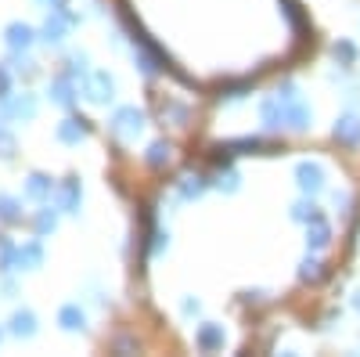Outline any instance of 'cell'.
<instances>
[{"instance_id":"cell-8","label":"cell","mask_w":360,"mask_h":357,"mask_svg":"<svg viewBox=\"0 0 360 357\" xmlns=\"http://www.w3.org/2000/svg\"><path fill=\"white\" fill-rule=\"evenodd\" d=\"M4 40H8L11 51L25 54L29 47H33V40H37V29H33V25H25V22H11V25L4 29Z\"/></svg>"},{"instance_id":"cell-4","label":"cell","mask_w":360,"mask_h":357,"mask_svg":"<svg viewBox=\"0 0 360 357\" xmlns=\"http://www.w3.org/2000/svg\"><path fill=\"white\" fill-rule=\"evenodd\" d=\"M310 127H314V108H310L303 98L288 101V105H285V130L303 134V130H310Z\"/></svg>"},{"instance_id":"cell-17","label":"cell","mask_w":360,"mask_h":357,"mask_svg":"<svg viewBox=\"0 0 360 357\" xmlns=\"http://www.w3.org/2000/svg\"><path fill=\"white\" fill-rule=\"evenodd\" d=\"M40 263H44V249H40V242H29V246L18 249V271H37Z\"/></svg>"},{"instance_id":"cell-36","label":"cell","mask_w":360,"mask_h":357,"mask_svg":"<svg viewBox=\"0 0 360 357\" xmlns=\"http://www.w3.org/2000/svg\"><path fill=\"white\" fill-rule=\"evenodd\" d=\"M0 339H4V332H0Z\"/></svg>"},{"instance_id":"cell-29","label":"cell","mask_w":360,"mask_h":357,"mask_svg":"<svg viewBox=\"0 0 360 357\" xmlns=\"http://www.w3.org/2000/svg\"><path fill=\"white\" fill-rule=\"evenodd\" d=\"M69 73H72V76H76V73L86 76V51H72V54H69Z\"/></svg>"},{"instance_id":"cell-7","label":"cell","mask_w":360,"mask_h":357,"mask_svg":"<svg viewBox=\"0 0 360 357\" xmlns=\"http://www.w3.org/2000/svg\"><path fill=\"white\" fill-rule=\"evenodd\" d=\"M0 112H4L8 119H33L37 101H33V94H8L4 101H0Z\"/></svg>"},{"instance_id":"cell-9","label":"cell","mask_w":360,"mask_h":357,"mask_svg":"<svg viewBox=\"0 0 360 357\" xmlns=\"http://www.w3.org/2000/svg\"><path fill=\"white\" fill-rule=\"evenodd\" d=\"M79 202H83V188H79V177H69L58 188V210L62 213H79Z\"/></svg>"},{"instance_id":"cell-13","label":"cell","mask_w":360,"mask_h":357,"mask_svg":"<svg viewBox=\"0 0 360 357\" xmlns=\"http://www.w3.org/2000/svg\"><path fill=\"white\" fill-rule=\"evenodd\" d=\"M86 119H76V115H69V119H62V123H58V141L62 144H79L83 137H86Z\"/></svg>"},{"instance_id":"cell-35","label":"cell","mask_w":360,"mask_h":357,"mask_svg":"<svg viewBox=\"0 0 360 357\" xmlns=\"http://www.w3.org/2000/svg\"><path fill=\"white\" fill-rule=\"evenodd\" d=\"M353 307H356V314H360V289L353 292Z\"/></svg>"},{"instance_id":"cell-33","label":"cell","mask_w":360,"mask_h":357,"mask_svg":"<svg viewBox=\"0 0 360 357\" xmlns=\"http://www.w3.org/2000/svg\"><path fill=\"white\" fill-rule=\"evenodd\" d=\"M198 311H202V303H198V300H184V314H188V318H195Z\"/></svg>"},{"instance_id":"cell-19","label":"cell","mask_w":360,"mask_h":357,"mask_svg":"<svg viewBox=\"0 0 360 357\" xmlns=\"http://www.w3.org/2000/svg\"><path fill=\"white\" fill-rule=\"evenodd\" d=\"M202 192H205V177H198V173H188L184 181H180V199H184V202L202 199Z\"/></svg>"},{"instance_id":"cell-20","label":"cell","mask_w":360,"mask_h":357,"mask_svg":"<svg viewBox=\"0 0 360 357\" xmlns=\"http://www.w3.org/2000/svg\"><path fill=\"white\" fill-rule=\"evenodd\" d=\"M263 141L259 137H238V141H227L220 152H231V156H245V152H259Z\"/></svg>"},{"instance_id":"cell-5","label":"cell","mask_w":360,"mask_h":357,"mask_svg":"<svg viewBox=\"0 0 360 357\" xmlns=\"http://www.w3.org/2000/svg\"><path fill=\"white\" fill-rule=\"evenodd\" d=\"M285 105H288V101H281L278 94H266V98L259 101V123H263L266 130H285Z\"/></svg>"},{"instance_id":"cell-24","label":"cell","mask_w":360,"mask_h":357,"mask_svg":"<svg viewBox=\"0 0 360 357\" xmlns=\"http://www.w3.org/2000/svg\"><path fill=\"white\" fill-rule=\"evenodd\" d=\"M324 275V263L317 256H307L303 263H299V282H317Z\"/></svg>"},{"instance_id":"cell-31","label":"cell","mask_w":360,"mask_h":357,"mask_svg":"<svg viewBox=\"0 0 360 357\" xmlns=\"http://www.w3.org/2000/svg\"><path fill=\"white\" fill-rule=\"evenodd\" d=\"M8 94H11V73H8V65H0V101Z\"/></svg>"},{"instance_id":"cell-6","label":"cell","mask_w":360,"mask_h":357,"mask_svg":"<svg viewBox=\"0 0 360 357\" xmlns=\"http://www.w3.org/2000/svg\"><path fill=\"white\" fill-rule=\"evenodd\" d=\"M72 22H79V18H76V15H62V11H47V22L40 25L37 37H40L44 44H58V40L65 37V29H69Z\"/></svg>"},{"instance_id":"cell-28","label":"cell","mask_w":360,"mask_h":357,"mask_svg":"<svg viewBox=\"0 0 360 357\" xmlns=\"http://www.w3.org/2000/svg\"><path fill=\"white\" fill-rule=\"evenodd\" d=\"M0 271H4V275H11V271H18V249H11V246H4V256H0Z\"/></svg>"},{"instance_id":"cell-25","label":"cell","mask_w":360,"mask_h":357,"mask_svg":"<svg viewBox=\"0 0 360 357\" xmlns=\"http://www.w3.org/2000/svg\"><path fill=\"white\" fill-rule=\"evenodd\" d=\"M213 184H217L220 192H227V195H231V192H238V188H242V177H238L234 170H220Z\"/></svg>"},{"instance_id":"cell-2","label":"cell","mask_w":360,"mask_h":357,"mask_svg":"<svg viewBox=\"0 0 360 357\" xmlns=\"http://www.w3.org/2000/svg\"><path fill=\"white\" fill-rule=\"evenodd\" d=\"M112 134L119 137V141H137L141 137V130H144V112L141 108H134V105H127V108H115V115H112Z\"/></svg>"},{"instance_id":"cell-34","label":"cell","mask_w":360,"mask_h":357,"mask_svg":"<svg viewBox=\"0 0 360 357\" xmlns=\"http://www.w3.org/2000/svg\"><path fill=\"white\" fill-rule=\"evenodd\" d=\"M40 4H44L47 11H62V8H65V0H40Z\"/></svg>"},{"instance_id":"cell-14","label":"cell","mask_w":360,"mask_h":357,"mask_svg":"<svg viewBox=\"0 0 360 357\" xmlns=\"http://www.w3.org/2000/svg\"><path fill=\"white\" fill-rule=\"evenodd\" d=\"M8 329H11V336H18V339L37 336V314H33V311H15L11 321H8Z\"/></svg>"},{"instance_id":"cell-27","label":"cell","mask_w":360,"mask_h":357,"mask_svg":"<svg viewBox=\"0 0 360 357\" xmlns=\"http://www.w3.org/2000/svg\"><path fill=\"white\" fill-rule=\"evenodd\" d=\"M332 51H335V58H339V65H353V62H356V47H353L349 40H339Z\"/></svg>"},{"instance_id":"cell-32","label":"cell","mask_w":360,"mask_h":357,"mask_svg":"<svg viewBox=\"0 0 360 357\" xmlns=\"http://www.w3.org/2000/svg\"><path fill=\"white\" fill-rule=\"evenodd\" d=\"M332 202H335V210H339V213H346V206H349V192H335V195H332Z\"/></svg>"},{"instance_id":"cell-18","label":"cell","mask_w":360,"mask_h":357,"mask_svg":"<svg viewBox=\"0 0 360 357\" xmlns=\"http://www.w3.org/2000/svg\"><path fill=\"white\" fill-rule=\"evenodd\" d=\"M47 94H51L54 105H72L76 101V87L69 80H51V91Z\"/></svg>"},{"instance_id":"cell-1","label":"cell","mask_w":360,"mask_h":357,"mask_svg":"<svg viewBox=\"0 0 360 357\" xmlns=\"http://www.w3.org/2000/svg\"><path fill=\"white\" fill-rule=\"evenodd\" d=\"M83 98L94 101V105H108L115 98V80L108 69H94L83 76Z\"/></svg>"},{"instance_id":"cell-22","label":"cell","mask_w":360,"mask_h":357,"mask_svg":"<svg viewBox=\"0 0 360 357\" xmlns=\"http://www.w3.org/2000/svg\"><path fill=\"white\" fill-rule=\"evenodd\" d=\"M0 220L4 224H18L22 220V202L11 195H0Z\"/></svg>"},{"instance_id":"cell-12","label":"cell","mask_w":360,"mask_h":357,"mask_svg":"<svg viewBox=\"0 0 360 357\" xmlns=\"http://www.w3.org/2000/svg\"><path fill=\"white\" fill-rule=\"evenodd\" d=\"M335 141H342V144H360V115H353V112H342L339 119H335Z\"/></svg>"},{"instance_id":"cell-16","label":"cell","mask_w":360,"mask_h":357,"mask_svg":"<svg viewBox=\"0 0 360 357\" xmlns=\"http://www.w3.org/2000/svg\"><path fill=\"white\" fill-rule=\"evenodd\" d=\"M51 192H54V181L47 173H29V181H25V195L29 199L44 202V199H51Z\"/></svg>"},{"instance_id":"cell-30","label":"cell","mask_w":360,"mask_h":357,"mask_svg":"<svg viewBox=\"0 0 360 357\" xmlns=\"http://www.w3.org/2000/svg\"><path fill=\"white\" fill-rule=\"evenodd\" d=\"M0 156H4V159L15 156V137H11L8 130H0Z\"/></svg>"},{"instance_id":"cell-10","label":"cell","mask_w":360,"mask_h":357,"mask_svg":"<svg viewBox=\"0 0 360 357\" xmlns=\"http://www.w3.org/2000/svg\"><path fill=\"white\" fill-rule=\"evenodd\" d=\"M195 343H198V350H224V343H227V332H224V325H213V321H205L202 329L195 332Z\"/></svg>"},{"instance_id":"cell-11","label":"cell","mask_w":360,"mask_h":357,"mask_svg":"<svg viewBox=\"0 0 360 357\" xmlns=\"http://www.w3.org/2000/svg\"><path fill=\"white\" fill-rule=\"evenodd\" d=\"M328 242H332V227H328V220L317 213L314 220H307V246L314 253H321V249H328Z\"/></svg>"},{"instance_id":"cell-26","label":"cell","mask_w":360,"mask_h":357,"mask_svg":"<svg viewBox=\"0 0 360 357\" xmlns=\"http://www.w3.org/2000/svg\"><path fill=\"white\" fill-rule=\"evenodd\" d=\"M54 227H58V213L47 206V210H40V213H37V234L44 238V234H51Z\"/></svg>"},{"instance_id":"cell-23","label":"cell","mask_w":360,"mask_h":357,"mask_svg":"<svg viewBox=\"0 0 360 357\" xmlns=\"http://www.w3.org/2000/svg\"><path fill=\"white\" fill-rule=\"evenodd\" d=\"M173 159V148L166 141H155L152 148H148V166H166Z\"/></svg>"},{"instance_id":"cell-21","label":"cell","mask_w":360,"mask_h":357,"mask_svg":"<svg viewBox=\"0 0 360 357\" xmlns=\"http://www.w3.org/2000/svg\"><path fill=\"white\" fill-rule=\"evenodd\" d=\"M321 210H317V202H314V195H307V199H299L295 206H292V220H299V224H307V220H314Z\"/></svg>"},{"instance_id":"cell-15","label":"cell","mask_w":360,"mask_h":357,"mask_svg":"<svg viewBox=\"0 0 360 357\" xmlns=\"http://www.w3.org/2000/svg\"><path fill=\"white\" fill-rule=\"evenodd\" d=\"M58 325H62L65 332H83L86 329V314L79 311V303H65L58 311Z\"/></svg>"},{"instance_id":"cell-3","label":"cell","mask_w":360,"mask_h":357,"mask_svg":"<svg viewBox=\"0 0 360 357\" xmlns=\"http://www.w3.org/2000/svg\"><path fill=\"white\" fill-rule=\"evenodd\" d=\"M295 184L303 195H321L324 192V166L314 163V159L295 163Z\"/></svg>"}]
</instances>
